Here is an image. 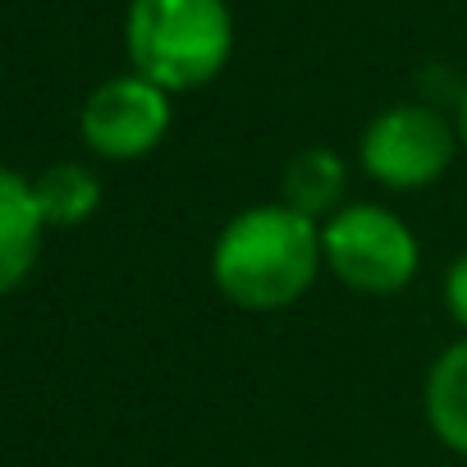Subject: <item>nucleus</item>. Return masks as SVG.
<instances>
[{"label": "nucleus", "mask_w": 467, "mask_h": 467, "mask_svg": "<svg viewBox=\"0 0 467 467\" xmlns=\"http://www.w3.org/2000/svg\"><path fill=\"white\" fill-rule=\"evenodd\" d=\"M170 124H174L170 92H161L142 74L106 78L101 88H92V97L83 101V115H78V133L101 161L151 156L165 142Z\"/></svg>", "instance_id": "5"}, {"label": "nucleus", "mask_w": 467, "mask_h": 467, "mask_svg": "<svg viewBox=\"0 0 467 467\" xmlns=\"http://www.w3.org/2000/svg\"><path fill=\"white\" fill-rule=\"evenodd\" d=\"M421 412H426V426L431 435L467 458V335L453 339L426 371V385H421Z\"/></svg>", "instance_id": "7"}, {"label": "nucleus", "mask_w": 467, "mask_h": 467, "mask_svg": "<svg viewBox=\"0 0 467 467\" xmlns=\"http://www.w3.org/2000/svg\"><path fill=\"white\" fill-rule=\"evenodd\" d=\"M458 129L435 106L399 101L367 119L358 138V161L371 183L385 192H421L440 183L458 156Z\"/></svg>", "instance_id": "4"}, {"label": "nucleus", "mask_w": 467, "mask_h": 467, "mask_svg": "<svg viewBox=\"0 0 467 467\" xmlns=\"http://www.w3.org/2000/svg\"><path fill=\"white\" fill-rule=\"evenodd\" d=\"M453 129H458V142L467 147V92L458 97V115H453Z\"/></svg>", "instance_id": "11"}, {"label": "nucleus", "mask_w": 467, "mask_h": 467, "mask_svg": "<svg viewBox=\"0 0 467 467\" xmlns=\"http://www.w3.org/2000/svg\"><path fill=\"white\" fill-rule=\"evenodd\" d=\"M344 192H348V165L339 151L330 147H303L289 165H285V179H280V202L294 206L298 215L326 224L339 206H344Z\"/></svg>", "instance_id": "8"}, {"label": "nucleus", "mask_w": 467, "mask_h": 467, "mask_svg": "<svg viewBox=\"0 0 467 467\" xmlns=\"http://www.w3.org/2000/svg\"><path fill=\"white\" fill-rule=\"evenodd\" d=\"M42 234H47V220L37 211L33 179L0 165V298L15 294L33 275L37 253H42Z\"/></svg>", "instance_id": "6"}, {"label": "nucleus", "mask_w": 467, "mask_h": 467, "mask_svg": "<svg viewBox=\"0 0 467 467\" xmlns=\"http://www.w3.org/2000/svg\"><path fill=\"white\" fill-rule=\"evenodd\" d=\"M33 197H37V211H42L47 229H74V224H88L97 215L101 179L78 161H60V165H47L33 179Z\"/></svg>", "instance_id": "9"}, {"label": "nucleus", "mask_w": 467, "mask_h": 467, "mask_svg": "<svg viewBox=\"0 0 467 467\" xmlns=\"http://www.w3.org/2000/svg\"><path fill=\"white\" fill-rule=\"evenodd\" d=\"M326 275L362 298H394L421 271V244L412 224L385 202H344L321 224Z\"/></svg>", "instance_id": "3"}, {"label": "nucleus", "mask_w": 467, "mask_h": 467, "mask_svg": "<svg viewBox=\"0 0 467 467\" xmlns=\"http://www.w3.org/2000/svg\"><path fill=\"white\" fill-rule=\"evenodd\" d=\"M440 294H444V312H449V321L467 335V253H458V257L444 266V285H440Z\"/></svg>", "instance_id": "10"}, {"label": "nucleus", "mask_w": 467, "mask_h": 467, "mask_svg": "<svg viewBox=\"0 0 467 467\" xmlns=\"http://www.w3.org/2000/svg\"><path fill=\"white\" fill-rule=\"evenodd\" d=\"M326 271L321 224L285 202L234 211L211 244V280L244 312H285L303 303Z\"/></svg>", "instance_id": "1"}, {"label": "nucleus", "mask_w": 467, "mask_h": 467, "mask_svg": "<svg viewBox=\"0 0 467 467\" xmlns=\"http://www.w3.org/2000/svg\"><path fill=\"white\" fill-rule=\"evenodd\" d=\"M124 51L161 92H197L234 56V15L224 0H129Z\"/></svg>", "instance_id": "2"}]
</instances>
